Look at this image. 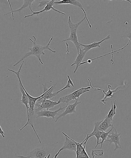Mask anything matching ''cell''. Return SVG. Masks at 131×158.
<instances>
[{
  "label": "cell",
  "instance_id": "1",
  "mask_svg": "<svg viewBox=\"0 0 131 158\" xmlns=\"http://www.w3.org/2000/svg\"><path fill=\"white\" fill-rule=\"evenodd\" d=\"M32 37L34 38V41L32 40L31 39L29 38L30 41H31L33 43V46L32 48H29V50H30V52H28L26 53L24 56L21 59V60L18 61V62L15 63L13 65L14 66H15L18 65V63L21 62V61H24V60L26 58H27L30 56L33 55L37 57L38 60L41 63V64L42 65L44 64L41 58V55H45L46 54L44 52L45 50H48L50 52H52L53 53H55L56 52V51L52 50L49 47V46L50 45L51 43L53 40V36H52L51 38L50 41L49 42L47 45L46 46H42L40 45L39 44H38V43L36 42V38H35V36H32Z\"/></svg>",
  "mask_w": 131,
  "mask_h": 158
},
{
  "label": "cell",
  "instance_id": "2",
  "mask_svg": "<svg viewBox=\"0 0 131 158\" xmlns=\"http://www.w3.org/2000/svg\"><path fill=\"white\" fill-rule=\"evenodd\" d=\"M86 19L85 17H84L81 21L79 22L74 24L72 22L71 20L70 16L69 15L68 18V24L70 30V35L69 38L65 40L62 41V43L64 42L65 41H70L74 44L77 49V51L78 55L79 53L80 49L81 48V45L80 43L78 42L77 35V30L78 26L80 25Z\"/></svg>",
  "mask_w": 131,
  "mask_h": 158
},
{
  "label": "cell",
  "instance_id": "3",
  "mask_svg": "<svg viewBox=\"0 0 131 158\" xmlns=\"http://www.w3.org/2000/svg\"><path fill=\"white\" fill-rule=\"evenodd\" d=\"M24 61H23L22 63L21 66L19 68V69H18V72H15V71H14L13 70H12V69H7L9 71H10L14 73H15V75H16L17 77H18V81L20 82V83H21V85L22 86L23 89H24L25 92L26 93V94H27V97H28V98L29 99V108H32V109H34V106L35 105V104H36V102L38 101V100L41 99L42 97H43L45 94H46V93H47V91L50 90L51 88L53 86H52L51 87L49 88H48L47 87H46V84H47V83H46L45 84H42V85L43 87H44V92H43V94L42 95L40 96L39 97H32V96H31L27 92V91L26 90L25 88L24 87V86L22 83V82L21 78H20V72H21V71L22 69V66L23 64H24Z\"/></svg>",
  "mask_w": 131,
  "mask_h": 158
},
{
  "label": "cell",
  "instance_id": "4",
  "mask_svg": "<svg viewBox=\"0 0 131 158\" xmlns=\"http://www.w3.org/2000/svg\"><path fill=\"white\" fill-rule=\"evenodd\" d=\"M91 88V87L90 86L80 88V89L74 91L71 94L60 98L58 102L60 103H65L69 104V102L71 101L72 100H78L79 98V97H81V94L90 91Z\"/></svg>",
  "mask_w": 131,
  "mask_h": 158
},
{
  "label": "cell",
  "instance_id": "5",
  "mask_svg": "<svg viewBox=\"0 0 131 158\" xmlns=\"http://www.w3.org/2000/svg\"><path fill=\"white\" fill-rule=\"evenodd\" d=\"M49 151L46 146L40 147L32 150L27 156H15L20 158H46L49 155Z\"/></svg>",
  "mask_w": 131,
  "mask_h": 158
},
{
  "label": "cell",
  "instance_id": "6",
  "mask_svg": "<svg viewBox=\"0 0 131 158\" xmlns=\"http://www.w3.org/2000/svg\"><path fill=\"white\" fill-rule=\"evenodd\" d=\"M88 80L89 81V83H90V86L92 89L94 90H98L103 91V93L104 94V98L101 100V102L103 104H104V105H106V104H107V103H106L105 102L106 99L107 98H113V94L117 92V91L120 90H124L126 89V88H124L125 87V85L124 86H120L118 87L116 89H115L111 90L110 88V87H111V85H109L108 86V91L107 92H106L104 90L100 89V88H94L93 86H92L91 82L90 79H88Z\"/></svg>",
  "mask_w": 131,
  "mask_h": 158
},
{
  "label": "cell",
  "instance_id": "7",
  "mask_svg": "<svg viewBox=\"0 0 131 158\" xmlns=\"http://www.w3.org/2000/svg\"><path fill=\"white\" fill-rule=\"evenodd\" d=\"M62 134L66 137L65 142L64 146L59 150V151L55 155L54 158H57L61 152L64 150L67 149L76 152L77 146L74 140L71 138L67 134H65L64 132H62Z\"/></svg>",
  "mask_w": 131,
  "mask_h": 158
},
{
  "label": "cell",
  "instance_id": "8",
  "mask_svg": "<svg viewBox=\"0 0 131 158\" xmlns=\"http://www.w3.org/2000/svg\"><path fill=\"white\" fill-rule=\"evenodd\" d=\"M55 1H55V0H51V1H49V2H48L46 4V6H44V9H42V10L39 11H33L31 9V6H29V9H30V10L32 14L31 15H26L24 18H27V17L32 16L34 15H38L39 14L42 13L43 12L49 11H50V10H52L54 11L58 12V13L62 14L63 15H66V13H64V12L60 11L58 10V9L53 7L54 5H55L54 2Z\"/></svg>",
  "mask_w": 131,
  "mask_h": 158
},
{
  "label": "cell",
  "instance_id": "9",
  "mask_svg": "<svg viewBox=\"0 0 131 158\" xmlns=\"http://www.w3.org/2000/svg\"><path fill=\"white\" fill-rule=\"evenodd\" d=\"M61 103L58 102L53 101L50 100H44L41 103L35 104V106L38 108L35 109V113L42 110H49Z\"/></svg>",
  "mask_w": 131,
  "mask_h": 158
},
{
  "label": "cell",
  "instance_id": "10",
  "mask_svg": "<svg viewBox=\"0 0 131 158\" xmlns=\"http://www.w3.org/2000/svg\"><path fill=\"white\" fill-rule=\"evenodd\" d=\"M113 129L115 130V133L112 131L110 133L111 134L110 135H109L108 137L107 138L109 139V140H106L105 142H109L110 145L112 143H114L115 145L114 151H116L118 149H122L121 143H120V139L121 138L120 135H121V133L118 134L115 128L114 127Z\"/></svg>",
  "mask_w": 131,
  "mask_h": 158
},
{
  "label": "cell",
  "instance_id": "11",
  "mask_svg": "<svg viewBox=\"0 0 131 158\" xmlns=\"http://www.w3.org/2000/svg\"><path fill=\"white\" fill-rule=\"evenodd\" d=\"M55 4L61 5V4H70L74 6H77L80 9H81L84 12L85 17L86 19L87 20L88 23L90 28H92V25L90 24V21H89L88 18L85 11L83 8L82 4L80 3L79 1L77 0H61V1H55L54 2Z\"/></svg>",
  "mask_w": 131,
  "mask_h": 158
},
{
  "label": "cell",
  "instance_id": "12",
  "mask_svg": "<svg viewBox=\"0 0 131 158\" xmlns=\"http://www.w3.org/2000/svg\"><path fill=\"white\" fill-rule=\"evenodd\" d=\"M59 109L54 111H49V110H41L35 113L37 114L36 118H38L39 117H45L47 118H52L54 119L55 118V116L57 115L59 116V114H58L59 111L66 108L67 105L64 107H62L61 105H59Z\"/></svg>",
  "mask_w": 131,
  "mask_h": 158
},
{
  "label": "cell",
  "instance_id": "13",
  "mask_svg": "<svg viewBox=\"0 0 131 158\" xmlns=\"http://www.w3.org/2000/svg\"><path fill=\"white\" fill-rule=\"evenodd\" d=\"M79 99L76 101V102L73 104H68L67 105L65 110L62 114H60L58 117L56 118L55 122H57L58 120L62 117H64L68 114H71L76 113V108L78 105L81 103V102H78Z\"/></svg>",
  "mask_w": 131,
  "mask_h": 158
},
{
  "label": "cell",
  "instance_id": "14",
  "mask_svg": "<svg viewBox=\"0 0 131 158\" xmlns=\"http://www.w3.org/2000/svg\"><path fill=\"white\" fill-rule=\"evenodd\" d=\"M35 109H32V108H29L28 110V114H27V122L26 123V124L22 127V128L20 129V131H22L24 128H25L26 126L28 125H30L31 127H32V129L33 130L34 132L35 133V135L37 136V138L39 141V143H41V140H40V139L38 135V134L36 132V131L34 127L33 124V119L34 118V115Z\"/></svg>",
  "mask_w": 131,
  "mask_h": 158
},
{
  "label": "cell",
  "instance_id": "15",
  "mask_svg": "<svg viewBox=\"0 0 131 158\" xmlns=\"http://www.w3.org/2000/svg\"><path fill=\"white\" fill-rule=\"evenodd\" d=\"M103 120L101 121L97 122H95L94 123V128L93 131H92V133L90 134H87L88 138L89 139L92 136H95L97 140V143L96 146L95 148H96L98 146V143H99V140L101 138V134L104 131H99V126L101 124V122H103Z\"/></svg>",
  "mask_w": 131,
  "mask_h": 158
},
{
  "label": "cell",
  "instance_id": "16",
  "mask_svg": "<svg viewBox=\"0 0 131 158\" xmlns=\"http://www.w3.org/2000/svg\"><path fill=\"white\" fill-rule=\"evenodd\" d=\"M110 38V35H108L106 38H104V39L101 40V41H100L96 42H94L91 43V44L87 45L84 44L80 43V45H81V46H83V47H84V49H82L83 50L85 51V52H87L92 49L95 48H101L100 45H101L103 42L109 40Z\"/></svg>",
  "mask_w": 131,
  "mask_h": 158
},
{
  "label": "cell",
  "instance_id": "17",
  "mask_svg": "<svg viewBox=\"0 0 131 158\" xmlns=\"http://www.w3.org/2000/svg\"><path fill=\"white\" fill-rule=\"evenodd\" d=\"M86 52L85 51L81 49V48L80 49L79 53L78 54L77 56L76 59L75 61H74L73 64H71L72 66L76 65V67L74 71L73 74H75L78 68H79L81 65V63H82L83 59L85 56Z\"/></svg>",
  "mask_w": 131,
  "mask_h": 158
},
{
  "label": "cell",
  "instance_id": "18",
  "mask_svg": "<svg viewBox=\"0 0 131 158\" xmlns=\"http://www.w3.org/2000/svg\"><path fill=\"white\" fill-rule=\"evenodd\" d=\"M18 86H19L20 91H21L22 94V97L21 102L22 104H24L26 107V109H27V114H28L29 108V99L19 81H18Z\"/></svg>",
  "mask_w": 131,
  "mask_h": 158
},
{
  "label": "cell",
  "instance_id": "19",
  "mask_svg": "<svg viewBox=\"0 0 131 158\" xmlns=\"http://www.w3.org/2000/svg\"><path fill=\"white\" fill-rule=\"evenodd\" d=\"M113 121V119H110L105 117V120H103V122L99 125V131L105 132L109 128L113 126L112 123V122Z\"/></svg>",
  "mask_w": 131,
  "mask_h": 158
},
{
  "label": "cell",
  "instance_id": "20",
  "mask_svg": "<svg viewBox=\"0 0 131 158\" xmlns=\"http://www.w3.org/2000/svg\"><path fill=\"white\" fill-rule=\"evenodd\" d=\"M56 85L57 83H55V84L54 85L53 87H52L50 90H49L47 91V93H46V94H45L43 97H42L41 99H40L39 100H38V101L36 103H41L43 100H50V99H51L52 98L57 95L56 92L53 93L54 88H55V87L56 86Z\"/></svg>",
  "mask_w": 131,
  "mask_h": 158
},
{
  "label": "cell",
  "instance_id": "21",
  "mask_svg": "<svg viewBox=\"0 0 131 158\" xmlns=\"http://www.w3.org/2000/svg\"><path fill=\"white\" fill-rule=\"evenodd\" d=\"M24 1V4H23L22 6L20 7V8L16 9V10L11 11L9 12L8 13L5 14L4 15L5 16V15H9V14L12 13V18H13V19H14V13H15V12H18L19 13L20 16H21V12L22 9L26 8L28 7H29V6H31L32 3L35 1L34 0H25V1Z\"/></svg>",
  "mask_w": 131,
  "mask_h": 158
},
{
  "label": "cell",
  "instance_id": "22",
  "mask_svg": "<svg viewBox=\"0 0 131 158\" xmlns=\"http://www.w3.org/2000/svg\"><path fill=\"white\" fill-rule=\"evenodd\" d=\"M116 100H115L114 103H113L112 101L111 102L112 106L111 107L110 110L109 111L108 114L106 118L110 119H113L114 116L116 114V110L117 106L116 105Z\"/></svg>",
  "mask_w": 131,
  "mask_h": 158
},
{
  "label": "cell",
  "instance_id": "23",
  "mask_svg": "<svg viewBox=\"0 0 131 158\" xmlns=\"http://www.w3.org/2000/svg\"><path fill=\"white\" fill-rule=\"evenodd\" d=\"M112 52H110V53H109L108 54H105V55H103L102 56H99L97 57V58H96L93 59H89L88 60H87V61L81 63V65L84 64H86V63H89V64H90V63H91L92 61H94V60H95L97 59L100 58H101V57H104V56H105L108 55H110V54H111L112 55V61H113V53H114L115 52H118V51L122 50L123 49H123V48H121V49H118V50H117L115 51H114L113 52V49H112Z\"/></svg>",
  "mask_w": 131,
  "mask_h": 158
},
{
  "label": "cell",
  "instance_id": "24",
  "mask_svg": "<svg viewBox=\"0 0 131 158\" xmlns=\"http://www.w3.org/2000/svg\"><path fill=\"white\" fill-rule=\"evenodd\" d=\"M114 127H112V128L110 131H109L108 132H103L102 134H101V141L98 143V145L101 144V148H102L103 146V143L105 142V141L107 140V139L108 137L109 134H110L111 132L112 131V130L113 129Z\"/></svg>",
  "mask_w": 131,
  "mask_h": 158
},
{
  "label": "cell",
  "instance_id": "25",
  "mask_svg": "<svg viewBox=\"0 0 131 158\" xmlns=\"http://www.w3.org/2000/svg\"><path fill=\"white\" fill-rule=\"evenodd\" d=\"M67 77H68V80L67 81V85H66V86L62 88V89L60 90L57 91L56 93L57 94H58L60 92H61V91L64 90L66 89H68V88H71V86L74 87V85L73 82H72L71 79L70 78V77L68 75H67Z\"/></svg>",
  "mask_w": 131,
  "mask_h": 158
},
{
  "label": "cell",
  "instance_id": "26",
  "mask_svg": "<svg viewBox=\"0 0 131 158\" xmlns=\"http://www.w3.org/2000/svg\"><path fill=\"white\" fill-rule=\"evenodd\" d=\"M104 151L103 150H92L91 155L93 158H94L95 156H97L98 157L104 155Z\"/></svg>",
  "mask_w": 131,
  "mask_h": 158
},
{
  "label": "cell",
  "instance_id": "27",
  "mask_svg": "<svg viewBox=\"0 0 131 158\" xmlns=\"http://www.w3.org/2000/svg\"><path fill=\"white\" fill-rule=\"evenodd\" d=\"M49 1H44L40 2H39V5H38V7H42L44 6L45 5H46L48 2H49Z\"/></svg>",
  "mask_w": 131,
  "mask_h": 158
},
{
  "label": "cell",
  "instance_id": "28",
  "mask_svg": "<svg viewBox=\"0 0 131 158\" xmlns=\"http://www.w3.org/2000/svg\"><path fill=\"white\" fill-rule=\"evenodd\" d=\"M0 128H1V131H0V134H1L2 136V137L3 138H4L5 136L4 131H3L2 128V127L1 126H0Z\"/></svg>",
  "mask_w": 131,
  "mask_h": 158
},
{
  "label": "cell",
  "instance_id": "29",
  "mask_svg": "<svg viewBox=\"0 0 131 158\" xmlns=\"http://www.w3.org/2000/svg\"><path fill=\"white\" fill-rule=\"evenodd\" d=\"M127 37L129 39V41H131V32L129 34Z\"/></svg>",
  "mask_w": 131,
  "mask_h": 158
},
{
  "label": "cell",
  "instance_id": "30",
  "mask_svg": "<svg viewBox=\"0 0 131 158\" xmlns=\"http://www.w3.org/2000/svg\"><path fill=\"white\" fill-rule=\"evenodd\" d=\"M125 1L128 2H129V3H130V4H131V1H129V0H125Z\"/></svg>",
  "mask_w": 131,
  "mask_h": 158
},
{
  "label": "cell",
  "instance_id": "31",
  "mask_svg": "<svg viewBox=\"0 0 131 158\" xmlns=\"http://www.w3.org/2000/svg\"><path fill=\"white\" fill-rule=\"evenodd\" d=\"M50 154H49L48 156V157H46V158H50Z\"/></svg>",
  "mask_w": 131,
  "mask_h": 158
}]
</instances>
